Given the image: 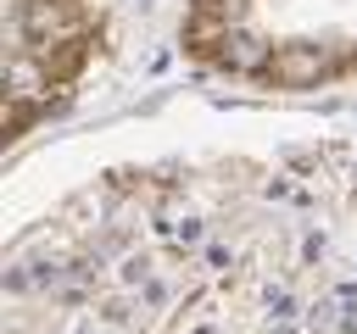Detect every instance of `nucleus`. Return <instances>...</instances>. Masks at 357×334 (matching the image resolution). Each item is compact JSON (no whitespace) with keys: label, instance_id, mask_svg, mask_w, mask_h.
<instances>
[{"label":"nucleus","instance_id":"obj_1","mask_svg":"<svg viewBox=\"0 0 357 334\" xmlns=\"http://www.w3.org/2000/svg\"><path fill=\"white\" fill-rule=\"evenodd\" d=\"M318 72H324V56H318V50H301V45L273 61V78H279V84H312Z\"/></svg>","mask_w":357,"mask_h":334}]
</instances>
